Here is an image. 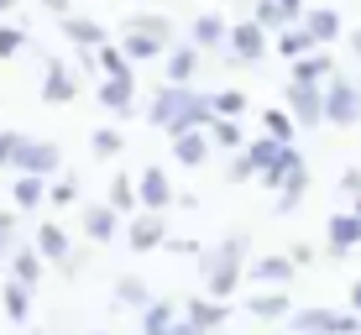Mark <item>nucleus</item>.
Segmentation results:
<instances>
[{
  "instance_id": "obj_1",
  "label": "nucleus",
  "mask_w": 361,
  "mask_h": 335,
  "mask_svg": "<svg viewBox=\"0 0 361 335\" xmlns=\"http://www.w3.org/2000/svg\"><path fill=\"white\" fill-rule=\"evenodd\" d=\"M209 116H215V105L194 84H157V95L147 100V126H157L168 142L183 136V131H204Z\"/></svg>"
},
{
  "instance_id": "obj_2",
  "label": "nucleus",
  "mask_w": 361,
  "mask_h": 335,
  "mask_svg": "<svg viewBox=\"0 0 361 335\" xmlns=\"http://www.w3.org/2000/svg\"><path fill=\"white\" fill-rule=\"evenodd\" d=\"M246 252H252V236L246 231H231L220 236L215 246L199 252V272H204V293L209 299H231L246 278Z\"/></svg>"
},
{
  "instance_id": "obj_3",
  "label": "nucleus",
  "mask_w": 361,
  "mask_h": 335,
  "mask_svg": "<svg viewBox=\"0 0 361 335\" xmlns=\"http://www.w3.org/2000/svg\"><path fill=\"white\" fill-rule=\"evenodd\" d=\"M267 53H272V32L257 27V21L246 16V21H235V27H231V42H226V53H220V58L235 63V68H252V63H262Z\"/></svg>"
},
{
  "instance_id": "obj_4",
  "label": "nucleus",
  "mask_w": 361,
  "mask_h": 335,
  "mask_svg": "<svg viewBox=\"0 0 361 335\" xmlns=\"http://www.w3.org/2000/svg\"><path fill=\"white\" fill-rule=\"evenodd\" d=\"M283 100H288V116L298 121V131L325 126V84H298V79H288V84H283Z\"/></svg>"
},
{
  "instance_id": "obj_5",
  "label": "nucleus",
  "mask_w": 361,
  "mask_h": 335,
  "mask_svg": "<svg viewBox=\"0 0 361 335\" xmlns=\"http://www.w3.org/2000/svg\"><path fill=\"white\" fill-rule=\"evenodd\" d=\"M142 335H204L194 325L189 315H183V304H173V299H152L142 309Z\"/></svg>"
},
{
  "instance_id": "obj_6",
  "label": "nucleus",
  "mask_w": 361,
  "mask_h": 335,
  "mask_svg": "<svg viewBox=\"0 0 361 335\" xmlns=\"http://www.w3.org/2000/svg\"><path fill=\"white\" fill-rule=\"evenodd\" d=\"M356 121H361V90L335 73L325 84V126H356Z\"/></svg>"
},
{
  "instance_id": "obj_7",
  "label": "nucleus",
  "mask_w": 361,
  "mask_h": 335,
  "mask_svg": "<svg viewBox=\"0 0 361 335\" xmlns=\"http://www.w3.org/2000/svg\"><path fill=\"white\" fill-rule=\"evenodd\" d=\"M168 241V209H136L126 220V246L131 252H163Z\"/></svg>"
},
{
  "instance_id": "obj_8",
  "label": "nucleus",
  "mask_w": 361,
  "mask_h": 335,
  "mask_svg": "<svg viewBox=\"0 0 361 335\" xmlns=\"http://www.w3.org/2000/svg\"><path fill=\"white\" fill-rule=\"evenodd\" d=\"M58 168H63V147H58V142H47V136H42V142H32V136L21 142V152H16V173H37V178H53Z\"/></svg>"
},
{
  "instance_id": "obj_9",
  "label": "nucleus",
  "mask_w": 361,
  "mask_h": 335,
  "mask_svg": "<svg viewBox=\"0 0 361 335\" xmlns=\"http://www.w3.org/2000/svg\"><path fill=\"white\" fill-rule=\"evenodd\" d=\"M199 68H204V47L194 42H173L163 53V84H194Z\"/></svg>"
},
{
  "instance_id": "obj_10",
  "label": "nucleus",
  "mask_w": 361,
  "mask_h": 335,
  "mask_svg": "<svg viewBox=\"0 0 361 335\" xmlns=\"http://www.w3.org/2000/svg\"><path fill=\"white\" fill-rule=\"evenodd\" d=\"M42 100H47V105H73V100H79V73H73L63 58H47V73H42Z\"/></svg>"
},
{
  "instance_id": "obj_11",
  "label": "nucleus",
  "mask_w": 361,
  "mask_h": 335,
  "mask_svg": "<svg viewBox=\"0 0 361 335\" xmlns=\"http://www.w3.org/2000/svg\"><path fill=\"white\" fill-rule=\"evenodd\" d=\"M136 194H142V209H173V200H178V189L168 183V173L157 163H147L136 173Z\"/></svg>"
},
{
  "instance_id": "obj_12",
  "label": "nucleus",
  "mask_w": 361,
  "mask_h": 335,
  "mask_svg": "<svg viewBox=\"0 0 361 335\" xmlns=\"http://www.w3.org/2000/svg\"><path fill=\"white\" fill-rule=\"evenodd\" d=\"M183 315H189L204 335H220V330H226V319H231V304L226 299H209V293H194V299H183Z\"/></svg>"
},
{
  "instance_id": "obj_13",
  "label": "nucleus",
  "mask_w": 361,
  "mask_h": 335,
  "mask_svg": "<svg viewBox=\"0 0 361 335\" xmlns=\"http://www.w3.org/2000/svg\"><path fill=\"white\" fill-rule=\"evenodd\" d=\"M79 231L90 236L94 246H110V241L121 236V215H116L110 205H84V209H79Z\"/></svg>"
},
{
  "instance_id": "obj_14",
  "label": "nucleus",
  "mask_w": 361,
  "mask_h": 335,
  "mask_svg": "<svg viewBox=\"0 0 361 335\" xmlns=\"http://www.w3.org/2000/svg\"><path fill=\"white\" fill-rule=\"evenodd\" d=\"M189 42H194V47H204V53H226V42H231V21H226V16H215V11H204V16H194V21H189Z\"/></svg>"
},
{
  "instance_id": "obj_15",
  "label": "nucleus",
  "mask_w": 361,
  "mask_h": 335,
  "mask_svg": "<svg viewBox=\"0 0 361 335\" xmlns=\"http://www.w3.org/2000/svg\"><path fill=\"white\" fill-rule=\"evenodd\" d=\"M293 257H252V262H246V278H252V283H262V288H288V283H293Z\"/></svg>"
},
{
  "instance_id": "obj_16",
  "label": "nucleus",
  "mask_w": 361,
  "mask_h": 335,
  "mask_svg": "<svg viewBox=\"0 0 361 335\" xmlns=\"http://www.w3.org/2000/svg\"><path fill=\"white\" fill-rule=\"evenodd\" d=\"M325 241H330V257H335V262H341V257H351L356 246H361V220L351 215V209L330 215V226H325Z\"/></svg>"
},
{
  "instance_id": "obj_17",
  "label": "nucleus",
  "mask_w": 361,
  "mask_h": 335,
  "mask_svg": "<svg viewBox=\"0 0 361 335\" xmlns=\"http://www.w3.org/2000/svg\"><path fill=\"white\" fill-rule=\"evenodd\" d=\"M32 246H37V252H42L53 267H63L68 257H73V236L58 226V220H42V226H37V236H32Z\"/></svg>"
},
{
  "instance_id": "obj_18",
  "label": "nucleus",
  "mask_w": 361,
  "mask_h": 335,
  "mask_svg": "<svg viewBox=\"0 0 361 335\" xmlns=\"http://www.w3.org/2000/svg\"><path fill=\"white\" fill-rule=\"evenodd\" d=\"M272 53H278V58H288V63H298V58L319 53V42L309 37V27H304V21H288L283 32H272Z\"/></svg>"
},
{
  "instance_id": "obj_19",
  "label": "nucleus",
  "mask_w": 361,
  "mask_h": 335,
  "mask_svg": "<svg viewBox=\"0 0 361 335\" xmlns=\"http://www.w3.org/2000/svg\"><path fill=\"white\" fill-rule=\"evenodd\" d=\"M63 37L73 42V53H94L99 42H110V32H105V21H94V16H63Z\"/></svg>"
},
{
  "instance_id": "obj_20",
  "label": "nucleus",
  "mask_w": 361,
  "mask_h": 335,
  "mask_svg": "<svg viewBox=\"0 0 361 335\" xmlns=\"http://www.w3.org/2000/svg\"><path fill=\"white\" fill-rule=\"evenodd\" d=\"M246 315L252 319H288L293 315V299H288V288H267V293H246Z\"/></svg>"
},
{
  "instance_id": "obj_21",
  "label": "nucleus",
  "mask_w": 361,
  "mask_h": 335,
  "mask_svg": "<svg viewBox=\"0 0 361 335\" xmlns=\"http://www.w3.org/2000/svg\"><path fill=\"white\" fill-rule=\"evenodd\" d=\"M173 157L183 168H204L215 157V142H209V131H183V136H173Z\"/></svg>"
},
{
  "instance_id": "obj_22",
  "label": "nucleus",
  "mask_w": 361,
  "mask_h": 335,
  "mask_svg": "<svg viewBox=\"0 0 361 335\" xmlns=\"http://www.w3.org/2000/svg\"><path fill=\"white\" fill-rule=\"evenodd\" d=\"M47 267H53V262H47L37 246H16V252H11V278L27 283V288H37V283L47 278Z\"/></svg>"
},
{
  "instance_id": "obj_23",
  "label": "nucleus",
  "mask_w": 361,
  "mask_h": 335,
  "mask_svg": "<svg viewBox=\"0 0 361 335\" xmlns=\"http://www.w3.org/2000/svg\"><path fill=\"white\" fill-rule=\"evenodd\" d=\"M99 105L110 110V116H131L136 110V79H99Z\"/></svg>"
},
{
  "instance_id": "obj_24",
  "label": "nucleus",
  "mask_w": 361,
  "mask_h": 335,
  "mask_svg": "<svg viewBox=\"0 0 361 335\" xmlns=\"http://www.w3.org/2000/svg\"><path fill=\"white\" fill-rule=\"evenodd\" d=\"M173 42H163V37H147V32H121V53L131 58V63H163Z\"/></svg>"
},
{
  "instance_id": "obj_25",
  "label": "nucleus",
  "mask_w": 361,
  "mask_h": 335,
  "mask_svg": "<svg viewBox=\"0 0 361 335\" xmlns=\"http://www.w3.org/2000/svg\"><path fill=\"white\" fill-rule=\"evenodd\" d=\"M110 304H116V309H136V315H142V309L152 304V288H147L136 272H121L116 288H110Z\"/></svg>"
},
{
  "instance_id": "obj_26",
  "label": "nucleus",
  "mask_w": 361,
  "mask_h": 335,
  "mask_svg": "<svg viewBox=\"0 0 361 335\" xmlns=\"http://www.w3.org/2000/svg\"><path fill=\"white\" fill-rule=\"evenodd\" d=\"M32 293L37 288H27V283H16V278L0 288V309H6L11 325H27V319H32Z\"/></svg>"
},
{
  "instance_id": "obj_27",
  "label": "nucleus",
  "mask_w": 361,
  "mask_h": 335,
  "mask_svg": "<svg viewBox=\"0 0 361 335\" xmlns=\"http://www.w3.org/2000/svg\"><path fill=\"white\" fill-rule=\"evenodd\" d=\"M209 142H215V152H241L246 142H252V136L241 131V121H231V116H209Z\"/></svg>"
},
{
  "instance_id": "obj_28",
  "label": "nucleus",
  "mask_w": 361,
  "mask_h": 335,
  "mask_svg": "<svg viewBox=\"0 0 361 335\" xmlns=\"http://www.w3.org/2000/svg\"><path fill=\"white\" fill-rule=\"evenodd\" d=\"M304 27H309V37H314L319 47L325 42H341V11H330V6H314V11H304Z\"/></svg>"
},
{
  "instance_id": "obj_29",
  "label": "nucleus",
  "mask_w": 361,
  "mask_h": 335,
  "mask_svg": "<svg viewBox=\"0 0 361 335\" xmlns=\"http://www.w3.org/2000/svg\"><path fill=\"white\" fill-rule=\"evenodd\" d=\"M105 205L116 209V215H136V209H142V194H136V178H126V173H116V178H110V189H105Z\"/></svg>"
},
{
  "instance_id": "obj_30",
  "label": "nucleus",
  "mask_w": 361,
  "mask_h": 335,
  "mask_svg": "<svg viewBox=\"0 0 361 335\" xmlns=\"http://www.w3.org/2000/svg\"><path fill=\"white\" fill-rule=\"evenodd\" d=\"M298 168H309V163H304V152H298V142H293V147H283V152H278V163H272V168H267V173H262L257 183L278 194L283 183H288V173H298Z\"/></svg>"
},
{
  "instance_id": "obj_31",
  "label": "nucleus",
  "mask_w": 361,
  "mask_h": 335,
  "mask_svg": "<svg viewBox=\"0 0 361 335\" xmlns=\"http://www.w3.org/2000/svg\"><path fill=\"white\" fill-rule=\"evenodd\" d=\"M94 63H99V79H136V73H131L136 63L121 53V42H99L94 47Z\"/></svg>"
},
{
  "instance_id": "obj_32",
  "label": "nucleus",
  "mask_w": 361,
  "mask_h": 335,
  "mask_svg": "<svg viewBox=\"0 0 361 335\" xmlns=\"http://www.w3.org/2000/svg\"><path fill=\"white\" fill-rule=\"evenodd\" d=\"M11 200H16V209H42L47 205V178H37V173H16Z\"/></svg>"
},
{
  "instance_id": "obj_33",
  "label": "nucleus",
  "mask_w": 361,
  "mask_h": 335,
  "mask_svg": "<svg viewBox=\"0 0 361 335\" xmlns=\"http://www.w3.org/2000/svg\"><path fill=\"white\" fill-rule=\"evenodd\" d=\"M288 79H298V84H330L335 79V58L330 53H309V58H298V63H293Z\"/></svg>"
},
{
  "instance_id": "obj_34",
  "label": "nucleus",
  "mask_w": 361,
  "mask_h": 335,
  "mask_svg": "<svg viewBox=\"0 0 361 335\" xmlns=\"http://www.w3.org/2000/svg\"><path fill=\"white\" fill-rule=\"evenodd\" d=\"M262 131L272 136V142L293 147V136H298V121L288 116V105H267V110H262Z\"/></svg>"
},
{
  "instance_id": "obj_35",
  "label": "nucleus",
  "mask_w": 361,
  "mask_h": 335,
  "mask_svg": "<svg viewBox=\"0 0 361 335\" xmlns=\"http://www.w3.org/2000/svg\"><path fill=\"white\" fill-rule=\"evenodd\" d=\"M304 194H309V168H298V173H288V183L278 189V215H293V209L304 205Z\"/></svg>"
},
{
  "instance_id": "obj_36",
  "label": "nucleus",
  "mask_w": 361,
  "mask_h": 335,
  "mask_svg": "<svg viewBox=\"0 0 361 335\" xmlns=\"http://www.w3.org/2000/svg\"><path fill=\"white\" fill-rule=\"evenodd\" d=\"M278 152H283V142H272V136L262 131V136H252V142H246V157H252V168H257V178H262V173L278 163Z\"/></svg>"
},
{
  "instance_id": "obj_37",
  "label": "nucleus",
  "mask_w": 361,
  "mask_h": 335,
  "mask_svg": "<svg viewBox=\"0 0 361 335\" xmlns=\"http://www.w3.org/2000/svg\"><path fill=\"white\" fill-rule=\"evenodd\" d=\"M90 152L110 163V157H121V152H126V136H121L116 126H94V131H90Z\"/></svg>"
},
{
  "instance_id": "obj_38",
  "label": "nucleus",
  "mask_w": 361,
  "mask_h": 335,
  "mask_svg": "<svg viewBox=\"0 0 361 335\" xmlns=\"http://www.w3.org/2000/svg\"><path fill=\"white\" fill-rule=\"evenodd\" d=\"M209 105H215V116H231V121H241L246 116V90H209Z\"/></svg>"
},
{
  "instance_id": "obj_39",
  "label": "nucleus",
  "mask_w": 361,
  "mask_h": 335,
  "mask_svg": "<svg viewBox=\"0 0 361 335\" xmlns=\"http://www.w3.org/2000/svg\"><path fill=\"white\" fill-rule=\"evenodd\" d=\"M16 246H21V215L16 209H0V262H11Z\"/></svg>"
},
{
  "instance_id": "obj_40",
  "label": "nucleus",
  "mask_w": 361,
  "mask_h": 335,
  "mask_svg": "<svg viewBox=\"0 0 361 335\" xmlns=\"http://www.w3.org/2000/svg\"><path fill=\"white\" fill-rule=\"evenodd\" d=\"M252 21H257V27H267V32H283V27H288V16H283L278 0H252Z\"/></svg>"
},
{
  "instance_id": "obj_41",
  "label": "nucleus",
  "mask_w": 361,
  "mask_h": 335,
  "mask_svg": "<svg viewBox=\"0 0 361 335\" xmlns=\"http://www.w3.org/2000/svg\"><path fill=\"white\" fill-rule=\"evenodd\" d=\"M121 32H147V37L173 42V21H168V16H126V27H121Z\"/></svg>"
},
{
  "instance_id": "obj_42",
  "label": "nucleus",
  "mask_w": 361,
  "mask_h": 335,
  "mask_svg": "<svg viewBox=\"0 0 361 335\" xmlns=\"http://www.w3.org/2000/svg\"><path fill=\"white\" fill-rule=\"evenodd\" d=\"M21 47H27V32L16 21H0V58H16Z\"/></svg>"
},
{
  "instance_id": "obj_43",
  "label": "nucleus",
  "mask_w": 361,
  "mask_h": 335,
  "mask_svg": "<svg viewBox=\"0 0 361 335\" xmlns=\"http://www.w3.org/2000/svg\"><path fill=\"white\" fill-rule=\"evenodd\" d=\"M21 142H27L21 131L0 126V168H16V152H21Z\"/></svg>"
},
{
  "instance_id": "obj_44",
  "label": "nucleus",
  "mask_w": 361,
  "mask_h": 335,
  "mask_svg": "<svg viewBox=\"0 0 361 335\" xmlns=\"http://www.w3.org/2000/svg\"><path fill=\"white\" fill-rule=\"evenodd\" d=\"M246 178H257V168H252V157H246V147H241V152H231L226 183H246Z\"/></svg>"
},
{
  "instance_id": "obj_45",
  "label": "nucleus",
  "mask_w": 361,
  "mask_h": 335,
  "mask_svg": "<svg viewBox=\"0 0 361 335\" xmlns=\"http://www.w3.org/2000/svg\"><path fill=\"white\" fill-rule=\"evenodd\" d=\"M47 205H79V189H73V178H53V183H47Z\"/></svg>"
},
{
  "instance_id": "obj_46",
  "label": "nucleus",
  "mask_w": 361,
  "mask_h": 335,
  "mask_svg": "<svg viewBox=\"0 0 361 335\" xmlns=\"http://www.w3.org/2000/svg\"><path fill=\"white\" fill-rule=\"evenodd\" d=\"M163 252H173V257H199L204 246L189 241V236H168V241H163Z\"/></svg>"
},
{
  "instance_id": "obj_47",
  "label": "nucleus",
  "mask_w": 361,
  "mask_h": 335,
  "mask_svg": "<svg viewBox=\"0 0 361 335\" xmlns=\"http://www.w3.org/2000/svg\"><path fill=\"white\" fill-rule=\"evenodd\" d=\"M288 257H293V267H314V262H319V252H314V246H309V241L288 246Z\"/></svg>"
},
{
  "instance_id": "obj_48",
  "label": "nucleus",
  "mask_w": 361,
  "mask_h": 335,
  "mask_svg": "<svg viewBox=\"0 0 361 335\" xmlns=\"http://www.w3.org/2000/svg\"><path fill=\"white\" fill-rule=\"evenodd\" d=\"M42 11H47V16H58V21H63V16H73V0H42Z\"/></svg>"
},
{
  "instance_id": "obj_49",
  "label": "nucleus",
  "mask_w": 361,
  "mask_h": 335,
  "mask_svg": "<svg viewBox=\"0 0 361 335\" xmlns=\"http://www.w3.org/2000/svg\"><path fill=\"white\" fill-rule=\"evenodd\" d=\"M278 6H283V16H288V21H304V11H309L304 0H278Z\"/></svg>"
},
{
  "instance_id": "obj_50",
  "label": "nucleus",
  "mask_w": 361,
  "mask_h": 335,
  "mask_svg": "<svg viewBox=\"0 0 361 335\" xmlns=\"http://www.w3.org/2000/svg\"><path fill=\"white\" fill-rule=\"evenodd\" d=\"M341 189H345V194H361V173H356V168L341 173Z\"/></svg>"
},
{
  "instance_id": "obj_51",
  "label": "nucleus",
  "mask_w": 361,
  "mask_h": 335,
  "mask_svg": "<svg viewBox=\"0 0 361 335\" xmlns=\"http://www.w3.org/2000/svg\"><path fill=\"white\" fill-rule=\"evenodd\" d=\"M351 309H356V315H361V278L351 283Z\"/></svg>"
},
{
  "instance_id": "obj_52",
  "label": "nucleus",
  "mask_w": 361,
  "mask_h": 335,
  "mask_svg": "<svg viewBox=\"0 0 361 335\" xmlns=\"http://www.w3.org/2000/svg\"><path fill=\"white\" fill-rule=\"evenodd\" d=\"M351 53H356V58H361V27H356V32H351Z\"/></svg>"
},
{
  "instance_id": "obj_53",
  "label": "nucleus",
  "mask_w": 361,
  "mask_h": 335,
  "mask_svg": "<svg viewBox=\"0 0 361 335\" xmlns=\"http://www.w3.org/2000/svg\"><path fill=\"white\" fill-rule=\"evenodd\" d=\"M11 11H16V0H0V16H11Z\"/></svg>"
},
{
  "instance_id": "obj_54",
  "label": "nucleus",
  "mask_w": 361,
  "mask_h": 335,
  "mask_svg": "<svg viewBox=\"0 0 361 335\" xmlns=\"http://www.w3.org/2000/svg\"><path fill=\"white\" fill-rule=\"evenodd\" d=\"M351 215H356V220H361V194H356V209H351Z\"/></svg>"
},
{
  "instance_id": "obj_55",
  "label": "nucleus",
  "mask_w": 361,
  "mask_h": 335,
  "mask_svg": "<svg viewBox=\"0 0 361 335\" xmlns=\"http://www.w3.org/2000/svg\"><path fill=\"white\" fill-rule=\"evenodd\" d=\"M90 335H105V330H90Z\"/></svg>"
},
{
  "instance_id": "obj_56",
  "label": "nucleus",
  "mask_w": 361,
  "mask_h": 335,
  "mask_svg": "<svg viewBox=\"0 0 361 335\" xmlns=\"http://www.w3.org/2000/svg\"><path fill=\"white\" fill-rule=\"evenodd\" d=\"M356 90H361V79H356Z\"/></svg>"
},
{
  "instance_id": "obj_57",
  "label": "nucleus",
  "mask_w": 361,
  "mask_h": 335,
  "mask_svg": "<svg viewBox=\"0 0 361 335\" xmlns=\"http://www.w3.org/2000/svg\"><path fill=\"white\" fill-rule=\"evenodd\" d=\"M283 335H293V330H283Z\"/></svg>"
},
{
  "instance_id": "obj_58",
  "label": "nucleus",
  "mask_w": 361,
  "mask_h": 335,
  "mask_svg": "<svg viewBox=\"0 0 361 335\" xmlns=\"http://www.w3.org/2000/svg\"><path fill=\"white\" fill-rule=\"evenodd\" d=\"M37 335H42V330H37Z\"/></svg>"
}]
</instances>
